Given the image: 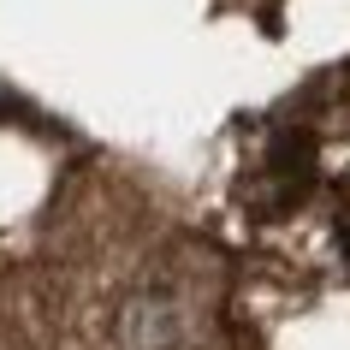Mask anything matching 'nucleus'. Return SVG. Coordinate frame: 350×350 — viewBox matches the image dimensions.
<instances>
[{
    "mask_svg": "<svg viewBox=\"0 0 350 350\" xmlns=\"http://www.w3.org/2000/svg\"><path fill=\"white\" fill-rule=\"evenodd\" d=\"M119 332H125L131 350H166L172 338H178V314H172V303H166L161 291H137V297L125 303Z\"/></svg>",
    "mask_w": 350,
    "mask_h": 350,
    "instance_id": "1",
    "label": "nucleus"
}]
</instances>
